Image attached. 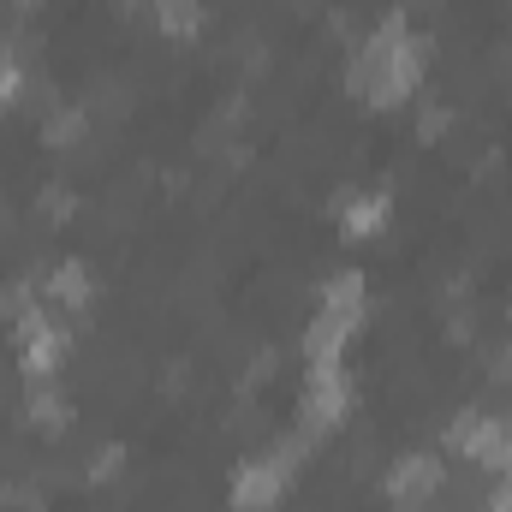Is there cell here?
<instances>
[{
    "mask_svg": "<svg viewBox=\"0 0 512 512\" xmlns=\"http://www.w3.org/2000/svg\"><path fill=\"white\" fill-rule=\"evenodd\" d=\"M346 233L352 239H364V233H382V221H387V203L382 197H358V203H346Z\"/></svg>",
    "mask_w": 512,
    "mask_h": 512,
    "instance_id": "obj_2",
    "label": "cell"
},
{
    "mask_svg": "<svg viewBox=\"0 0 512 512\" xmlns=\"http://www.w3.org/2000/svg\"><path fill=\"white\" fill-rule=\"evenodd\" d=\"M274 489H280V465H268V459H262V465H245V471H239L233 501H239V507H268V501H274Z\"/></svg>",
    "mask_w": 512,
    "mask_h": 512,
    "instance_id": "obj_1",
    "label": "cell"
},
{
    "mask_svg": "<svg viewBox=\"0 0 512 512\" xmlns=\"http://www.w3.org/2000/svg\"><path fill=\"white\" fill-rule=\"evenodd\" d=\"M12 84H18V72H12V66L0 60V102H6V90H12Z\"/></svg>",
    "mask_w": 512,
    "mask_h": 512,
    "instance_id": "obj_3",
    "label": "cell"
}]
</instances>
